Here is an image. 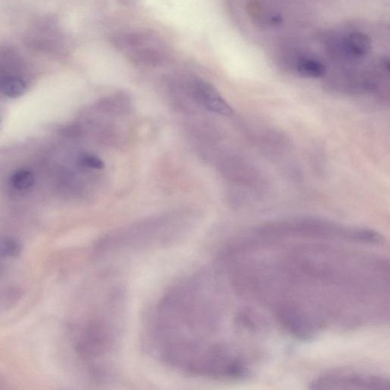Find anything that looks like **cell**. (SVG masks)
Returning <instances> with one entry per match:
<instances>
[{
    "instance_id": "cell-1",
    "label": "cell",
    "mask_w": 390,
    "mask_h": 390,
    "mask_svg": "<svg viewBox=\"0 0 390 390\" xmlns=\"http://www.w3.org/2000/svg\"><path fill=\"white\" fill-rule=\"evenodd\" d=\"M118 298L117 294L113 295L105 312L104 307L103 311H100L95 318L81 328L76 339V348L84 361L97 364L108 359L115 351L118 326V319L112 320V317L118 315Z\"/></svg>"
},
{
    "instance_id": "cell-2",
    "label": "cell",
    "mask_w": 390,
    "mask_h": 390,
    "mask_svg": "<svg viewBox=\"0 0 390 390\" xmlns=\"http://www.w3.org/2000/svg\"><path fill=\"white\" fill-rule=\"evenodd\" d=\"M312 389L390 390V381L369 372L339 370L325 373L313 380Z\"/></svg>"
},
{
    "instance_id": "cell-3",
    "label": "cell",
    "mask_w": 390,
    "mask_h": 390,
    "mask_svg": "<svg viewBox=\"0 0 390 390\" xmlns=\"http://www.w3.org/2000/svg\"><path fill=\"white\" fill-rule=\"evenodd\" d=\"M117 47L131 58L139 61H157L165 49L157 38L149 35L129 34L118 37Z\"/></svg>"
},
{
    "instance_id": "cell-4",
    "label": "cell",
    "mask_w": 390,
    "mask_h": 390,
    "mask_svg": "<svg viewBox=\"0 0 390 390\" xmlns=\"http://www.w3.org/2000/svg\"><path fill=\"white\" fill-rule=\"evenodd\" d=\"M197 91L206 107L211 111L223 116L231 115L233 111L229 105L210 84L205 82L198 83Z\"/></svg>"
},
{
    "instance_id": "cell-5",
    "label": "cell",
    "mask_w": 390,
    "mask_h": 390,
    "mask_svg": "<svg viewBox=\"0 0 390 390\" xmlns=\"http://www.w3.org/2000/svg\"><path fill=\"white\" fill-rule=\"evenodd\" d=\"M345 53L354 58H363L372 49L370 38L361 32H354L348 35L344 40Z\"/></svg>"
},
{
    "instance_id": "cell-6",
    "label": "cell",
    "mask_w": 390,
    "mask_h": 390,
    "mask_svg": "<svg viewBox=\"0 0 390 390\" xmlns=\"http://www.w3.org/2000/svg\"><path fill=\"white\" fill-rule=\"evenodd\" d=\"M26 88V81L17 73H10L0 77V91L11 99H16L24 95Z\"/></svg>"
},
{
    "instance_id": "cell-7",
    "label": "cell",
    "mask_w": 390,
    "mask_h": 390,
    "mask_svg": "<svg viewBox=\"0 0 390 390\" xmlns=\"http://www.w3.org/2000/svg\"><path fill=\"white\" fill-rule=\"evenodd\" d=\"M297 70L299 75L306 78H320L326 73L325 65L311 58L299 59L297 63Z\"/></svg>"
},
{
    "instance_id": "cell-8",
    "label": "cell",
    "mask_w": 390,
    "mask_h": 390,
    "mask_svg": "<svg viewBox=\"0 0 390 390\" xmlns=\"http://www.w3.org/2000/svg\"><path fill=\"white\" fill-rule=\"evenodd\" d=\"M22 242L10 235H0V258H15L22 253Z\"/></svg>"
},
{
    "instance_id": "cell-9",
    "label": "cell",
    "mask_w": 390,
    "mask_h": 390,
    "mask_svg": "<svg viewBox=\"0 0 390 390\" xmlns=\"http://www.w3.org/2000/svg\"><path fill=\"white\" fill-rule=\"evenodd\" d=\"M23 296V291L17 287L0 288V311H7L17 304Z\"/></svg>"
},
{
    "instance_id": "cell-10",
    "label": "cell",
    "mask_w": 390,
    "mask_h": 390,
    "mask_svg": "<svg viewBox=\"0 0 390 390\" xmlns=\"http://www.w3.org/2000/svg\"><path fill=\"white\" fill-rule=\"evenodd\" d=\"M34 175L26 169L16 171L10 178L11 185L14 189L20 191L30 189L34 185Z\"/></svg>"
},
{
    "instance_id": "cell-11",
    "label": "cell",
    "mask_w": 390,
    "mask_h": 390,
    "mask_svg": "<svg viewBox=\"0 0 390 390\" xmlns=\"http://www.w3.org/2000/svg\"><path fill=\"white\" fill-rule=\"evenodd\" d=\"M79 164L86 168L100 169L104 167L103 162L91 154H84L79 159Z\"/></svg>"
},
{
    "instance_id": "cell-12",
    "label": "cell",
    "mask_w": 390,
    "mask_h": 390,
    "mask_svg": "<svg viewBox=\"0 0 390 390\" xmlns=\"http://www.w3.org/2000/svg\"><path fill=\"white\" fill-rule=\"evenodd\" d=\"M3 273V268L1 265H0V278L2 277Z\"/></svg>"
}]
</instances>
